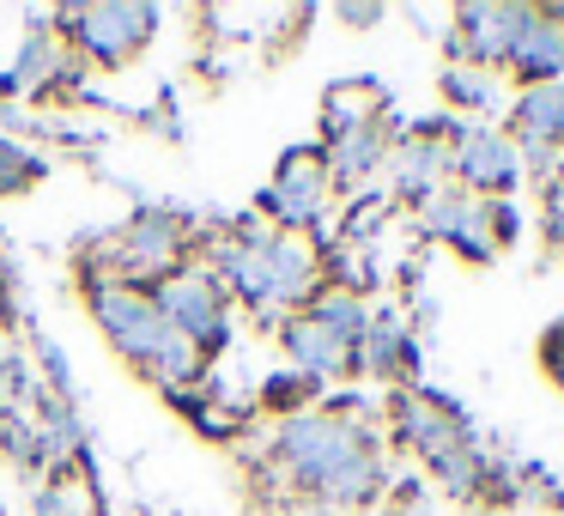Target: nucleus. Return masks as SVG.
<instances>
[{"instance_id":"obj_17","label":"nucleus","mask_w":564,"mask_h":516,"mask_svg":"<svg viewBox=\"0 0 564 516\" xmlns=\"http://www.w3.org/2000/svg\"><path fill=\"white\" fill-rule=\"evenodd\" d=\"M280 346H285V358H292V370H304V377H316V383H328V377H346V370H352V358H346V346H334L328 334H322L316 322L304 316V310L280 322Z\"/></svg>"},{"instance_id":"obj_9","label":"nucleus","mask_w":564,"mask_h":516,"mask_svg":"<svg viewBox=\"0 0 564 516\" xmlns=\"http://www.w3.org/2000/svg\"><path fill=\"white\" fill-rule=\"evenodd\" d=\"M522 13L528 7H462V13H455V31H449V62L479 67V74L510 67Z\"/></svg>"},{"instance_id":"obj_20","label":"nucleus","mask_w":564,"mask_h":516,"mask_svg":"<svg viewBox=\"0 0 564 516\" xmlns=\"http://www.w3.org/2000/svg\"><path fill=\"white\" fill-rule=\"evenodd\" d=\"M377 116H382L377 86H334L328 98H322V152H328L334 140H346L352 128L377 122Z\"/></svg>"},{"instance_id":"obj_22","label":"nucleus","mask_w":564,"mask_h":516,"mask_svg":"<svg viewBox=\"0 0 564 516\" xmlns=\"http://www.w3.org/2000/svg\"><path fill=\"white\" fill-rule=\"evenodd\" d=\"M43 176H50V164H43L37 152L0 135V195H31Z\"/></svg>"},{"instance_id":"obj_18","label":"nucleus","mask_w":564,"mask_h":516,"mask_svg":"<svg viewBox=\"0 0 564 516\" xmlns=\"http://www.w3.org/2000/svg\"><path fill=\"white\" fill-rule=\"evenodd\" d=\"M62 31H50L37 19V25L25 31V43H19V62L13 74H0V98H19V92H43L50 79H62Z\"/></svg>"},{"instance_id":"obj_7","label":"nucleus","mask_w":564,"mask_h":516,"mask_svg":"<svg viewBox=\"0 0 564 516\" xmlns=\"http://www.w3.org/2000/svg\"><path fill=\"white\" fill-rule=\"evenodd\" d=\"M449 171L462 176V195L474 201H510L522 183V152L503 128H467L449 152Z\"/></svg>"},{"instance_id":"obj_15","label":"nucleus","mask_w":564,"mask_h":516,"mask_svg":"<svg viewBox=\"0 0 564 516\" xmlns=\"http://www.w3.org/2000/svg\"><path fill=\"white\" fill-rule=\"evenodd\" d=\"M503 135H510L516 147H552V152H564V79L516 92L510 128H503Z\"/></svg>"},{"instance_id":"obj_2","label":"nucleus","mask_w":564,"mask_h":516,"mask_svg":"<svg viewBox=\"0 0 564 516\" xmlns=\"http://www.w3.org/2000/svg\"><path fill=\"white\" fill-rule=\"evenodd\" d=\"M377 450V426H358V419H340L328 407H310V413L280 419V438H273V455L292 480H304L310 492L328 474H340L346 462Z\"/></svg>"},{"instance_id":"obj_29","label":"nucleus","mask_w":564,"mask_h":516,"mask_svg":"<svg viewBox=\"0 0 564 516\" xmlns=\"http://www.w3.org/2000/svg\"><path fill=\"white\" fill-rule=\"evenodd\" d=\"M334 19H340L346 31H370V25H382V19H389V7H377V0H340V7H334Z\"/></svg>"},{"instance_id":"obj_23","label":"nucleus","mask_w":564,"mask_h":516,"mask_svg":"<svg viewBox=\"0 0 564 516\" xmlns=\"http://www.w3.org/2000/svg\"><path fill=\"white\" fill-rule=\"evenodd\" d=\"M316 389H322V383L304 377V370H273V377L261 383V407H273L280 419L310 413V395H316Z\"/></svg>"},{"instance_id":"obj_12","label":"nucleus","mask_w":564,"mask_h":516,"mask_svg":"<svg viewBox=\"0 0 564 516\" xmlns=\"http://www.w3.org/2000/svg\"><path fill=\"white\" fill-rule=\"evenodd\" d=\"M425 232L437 237V244H449L462 261L498 256V244L486 237V213H479V201L462 195V189H437V195L425 201Z\"/></svg>"},{"instance_id":"obj_31","label":"nucleus","mask_w":564,"mask_h":516,"mask_svg":"<svg viewBox=\"0 0 564 516\" xmlns=\"http://www.w3.org/2000/svg\"><path fill=\"white\" fill-rule=\"evenodd\" d=\"M0 365H7V341H0Z\"/></svg>"},{"instance_id":"obj_5","label":"nucleus","mask_w":564,"mask_h":516,"mask_svg":"<svg viewBox=\"0 0 564 516\" xmlns=\"http://www.w3.org/2000/svg\"><path fill=\"white\" fill-rule=\"evenodd\" d=\"M62 25H74V43L98 67H128L152 37H159V7H140V0H98V7H67Z\"/></svg>"},{"instance_id":"obj_16","label":"nucleus","mask_w":564,"mask_h":516,"mask_svg":"<svg viewBox=\"0 0 564 516\" xmlns=\"http://www.w3.org/2000/svg\"><path fill=\"white\" fill-rule=\"evenodd\" d=\"M322 159H328V183H334V189H358L365 176H377L382 164H389V122L377 116V122L352 128V135L334 140Z\"/></svg>"},{"instance_id":"obj_32","label":"nucleus","mask_w":564,"mask_h":516,"mask_svg":"<svg viewBox=\"0 0 564 516\" xmlns=\"http://www.w3.org/2000/svg\"><path fill=\"white\" fill-rule=\"evenodd\" d=\"M558 176H564V152H558Z\"/></svg>"},{"instance_id":"obj_13","label":"nucleus","mask_w":564,"mask_h":516,"mask_svg":"<svg viewBox=\"0 0 564 516\" xmlns=\"http://www.w3.org/2000/svg\"><path fill=\"white\" fill-rule=\"evenodd\" d=\"M510 74L528 86H552L564 74V31L546 7H528L522 13V31H516V50H510Z\"/></svg>"},{"instance_id":"obj_30","label":"nucleus","mask_w":564,"mask_h":516,"mask_svg":"<svg viewBox=\"0 0 564 516\" xmlns=\"http://www.w3.org/2000/svg\"><path fill=\"white\" fill-rule=\"evenodd\" d=\"M546 13H552V19H558V31H564V7H546Z\"/></svg>"},{"instance_id":"obj_33","label":"nucleus","mask_w":564,"mask_h":516,"mask_svg":"<svg viewBox=\"0 0 564 516\" xmlns=\"http://www.w3.org/2000/svg\"><path fill=\"white\" fill-rule=\"evenodd\" d=\"M0 516H7V510H0Z\"/></svg>"},{"instance_id":"obj_3","label":"nucleus","mask_w":564,"mask_h":516,"mask_svg":"<svg viewBox=\"0 0 564 516\" xmlns=\"http://www.w3.org/2000/svg\"><path fill=\"white\" fill-rule=\"evenodd\" d=\"M98 256L110 261L104 280L152 292V286L171 280L176 268H188V219H176V213H164V207H147V213H134Z\"/></svg>"},{"instance_id":"obj_19","label":"nucleus","mask_w":564,"mask_h":516,"mask_svg":"<svg viewBox=\"0 0 564 516\" xmlns=\"http://www.w3.org/2000/svg\"><path fill=\"white\" fill-rule=\"evenodd\" d=\"M310 322H316L322 334H328L334 346H346V358H352V346L365 341V329H370V304L358 292H346V286H334V292H322L316 304L304 310Z\"/></svg>"},{"instance_id":"obj_8","label":"nucleus","mask_w":564,"mask_h":516,"mask_svg":"<svg viewBox=\"0 0 564 516\" xmlns=\"http://www.w3.org/2000/svg\"><path fill=\"white\" fill-rule=\"evenodd\" d=\"M268 256V310H310L322 298V256L310 232H268L261 237Z\"/></svg>"},{"instance_id":"obj_14","label":"nucleus","mask_w":564,"mask_h":516,"mask_svg":"<svg viewBox=\"0 0 564 516\" xmlns=\"http://www.w3.org/2000/svg\"><path fill=\"white\" fill-rule=\"evenodd\" d=\"M443 171H449V152L425 135H406L401 147H389V195L394 201H419L425 207L443 189Z\"/></svg>"},{"instance_id":"obj_25","label":"nucleus","mask_w":564,"mask_h":516,"mask_svg":"<svg viewBox=\"0 0 564 516\" xmlns=\"http://www.w3.org/2000/svg\"><path fill=\"white\" fill-rule=\"evenodd\" d=\"M540 237H546L552 256H564V176L540 189Z\"/></svg>"},{"instance_id":"obj_10","label":"nucleus","mask_w":564,"mask_h":516,"mask_svg":"<svg viewBox=\"0 0 564 516\" xmlns=\"http://www.w3.org/2000/svg\"><path fill=\"white\" fill-rule=\"evenodd\" d=\"M261 237L268 232H249V219H237V232L213 237V249H207L213 286L249 310H268V256H261Z\"/></svg>"},{"instance_id":"obj_28","label":"nucleus","mask_w":564,"mask_h":516,"mask_svg":"<svg viewBox=\"0 0 564 516\" xmlns=\"http://www.w3.org/2000/svg\"><path fill=\"white\" fill-rule=\"evenodd\" d=\"M540 370L552 377V389H564V316L540 334Z\"/></svg>"},{"instance_id":"obj_11","label":"nucleus","mask_w":564,"mask_h":516,"mask_svg":"<svg viewBox=\"0 0 564 516\" xmlns=\"http://www.w3.org/2000/svg\"><path fill=\"white\" fill-rule=\"evenodd\" d=\"M352 370H358V377H377V383H419L425 353H419V341L406 334V316L394 304L389 310H370L365 341L352 346Z\"/></svg>"},{"instance_id":"obj_1","label":"nucleus","mask_w":564,"mask_h":516,"mask_svg":"<svg viewBox=\"0 0 564 516\" xmlns=\"http://www.w3.org/2000/svg\"><path fill=\"white\" fill-rule=\"evenodd\" d=\"M86 310L98 316L104 341H110L140 377H159V389H183V383H195L200 365H207V358L159 316V304H152L147 292H134V286L86 273Z\"/></svg>"},{"instance_id":"obj_4","label":"nucleus","mask_w":564,"mask_h":516,"mask_svg":"<svg viewBox=\"0 0 564 516\" xmlns=\"http://www.w3.org/2000/svg\"><path fill=\"white\" fill-rule=\"evenodd\" d=\"M147 298L159 304V316L171 322V329L183 334L200 358H213L219 346H231V298L213 286L207 268H195V261H188V268H176L171 280L152 286Z\"/></svg>"},{"instance_id":"obj_24","label":"nucleus","mask_w":564,"mask_h":516,"mask_svg":"<svg viewBox=\"0 0 564 516\" xmlns=\"http://www.w3.org/2000/svg\"><path fill=\"white\" fill-rule=\"evenodd\" d=\"M0 450L13 455L19 467H43V431H37V419H25L19 407H0Z\"/></svg>"},{"instance_id":"obj_27","label":"nucleus","mask_w":564,"mask_h":516,"mask_svg":"<svg viewBox=\"0 0 564 516\" xmlns=\"http://www.w3.org/2000/svg\"><path fill=\"white\" fill-rule=\"evenodd\" d=\"M37 516H86V504H79V492L67 486V480H50V486L37 492Z\"/></svg>"},{"instance_id":"obj_21","label":"nucleus","mask_w":564,"mask_h":516,"mask_svg":"<svg viewBox=\"0 0 564 516\" xmlns=\"http://www.w3.org/2000/svg\"><path fill=\"white\" fill-rule=\"evenodd\" d=\"M437 92L455 104V110H491V104H498V74H479V67L449 62L443 79H437Z\"/></svg>"},{"instance_id":"obj_26","label":"nucleus","mask_w":564,"mask_h":516,"mask_svg":"<svg viewBox=\"0 0 564 516\" xmlns=\"http://www.w3.org/2000/svg\"><path fill=\"white\" fill-rule=\"evenodd\" d=\"M479 213H486V237L498 249H510L516 237H522V213H516V201H479Z\"/></svg>"},{"instance_id":"obj_6","label":"nucleus","mask_w":564,"mask_h":516,"mask_svg":"<svg viewBox=\"0 0 564 516\" xmlns=\"http://www.w3.org/2000/svg\"><path fill=\"white\" fill-rule=\"evenodd\" d=\"M328 159H322V147H292L280 159V171H273V183L261 189V213H273L280 219V232H310V225L322 219V207H328Z\"/></svg>"}]
</instances>
